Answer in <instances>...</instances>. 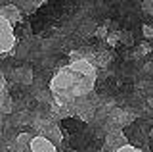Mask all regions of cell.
Returning a JSON list of instances; mask_svg holds the SVG:
<instances>
[{"label": "cell", "mask_w": 153, "mask_h": 152, "mask_svg": "<svg viewBox=\"0 0 153 152\" xmlns=\"http://www.w3.org/2000/svg\"><path fill=\"white\" fill-rule=\"evenodd\" d=\"M119 87H121V83L115 77H105V79H100V81L96 83V91L100 94H117Z\"/></svg>", "instance_id": "1"}, {"label": "cell", "mask_w": 153, "mask_h": 152, "mask_svg": "<svg viewBox=\"0 0 153 152\" xmlns=\"http://www.w3.org/2000/svg\"><path fill=\"white\" fill-rule=\"evenodd\" d=\"M59 127L67 133V135H76L79 131H84V129H86V123H84L82 120L67 117V120H61V121H59Z\"/></svg>", "instance_id": "2"}, {"label": "cell", "mask_w": 153, "mask_h": 152, "mask_svg": "<svg viewBox=\"0 0 153 152\" xmlns=\"http://www.w3.org/2000/svg\"><path fill=\"white\" fill-rule=\"evenodd\" d=\"M10 94H12V98H16V100H19V98L25 96V91H23L21 85H12V89H10Z\"/></svg>", "instance_id": "3"}, {"label": "cell", "mask_w": 153, "mask_h": 152, "mask_svg": "<svg viewBox=\"0 0 153 152\" xmlns=\"http://www.w3.org/2000/svg\"><path fill=\"white\" fill-rule=\"evenodd\" d=\"M23 31H25V23H17V25H16V35H17V37H21V35H23Z\"/></svg>", "instance_id": "4"}]
</instances>
